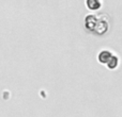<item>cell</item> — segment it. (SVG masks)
Wrapping results in <instances>:
<instances>
[{
    "instance_id": "obj_3",
    "label": "cell",
    "mask_w": 122,
    "mask_h": 117,
    "mask_svg": "<svg viewBox=\"0 0 122 117\" xmlns=\"http://www.w3.org/2000/svg\"><path fill=\"white\" fill-rule=\"evenodd\" d=\"M86 5L89 10L91 11H97L101 8L102 5V0H86Z\"/></svg>"
},
{
    "instance_id": "obj_1",
    "label": "cell",
    "mask_w": 122,
    "mask_h": 117,
    "mask_svg": "<svg viewBox=\"0 0 122 117\" xmlns=\"http://www.w3.org/2000/svg\"><path fill=\"white\" fill-rule=\"evenodd\" d=\"M109 18L106 14H90L85 18V27L97 35H103L107 32Z\"/></svg>"
},
{
    "instance_id": "obj_2",
    "label": "cell",
    "mask_w": 122,
    "mask_h": 117,
    "mask_svg": "<svg viewBox=\"0 0 122 117\" xmlns=\"http://www.w3.org/2000/svg\"><path fill=\"white\" fill-rule=\"evenodd\" d=\"M97 60L101 64L106 65L109 69H116L119 65V58L116 54H114L110 50H106V49L100 51Z\"/></svg>"
}]
</instances>
